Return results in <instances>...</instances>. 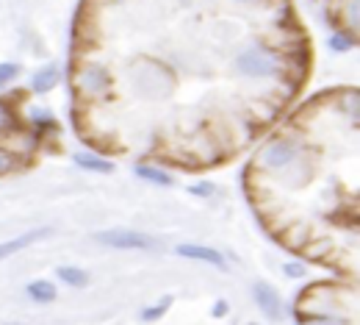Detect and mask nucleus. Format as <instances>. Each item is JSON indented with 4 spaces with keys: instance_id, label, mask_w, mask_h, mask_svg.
I'll return each instance as SVG.
<instances>
[{
    "instance_id": "obj_6",
    "label": "nucleus",
    "mask_w": 360,
    "mask_h": 325,
    "mask_svg": "<svg viewBox=\"0 0 360 325\" xmlns=\"http://www.w3.org/2000/svg\"><path fill=\"white\" fill-rule=\"evenodd\" d=\"M253 297H255L258 308H261L269 319H280V317H283L280 295H277V289H272L266 281H255V286H253Z\"/></svg>"
},
{
    "instance_id": "obj_10",
    "label": "nucleus",
    "mask_w": 360,
    "mask_h": 325,
    "mask_svg": "<svg viewBox=\"0 0 360 325\" xmlns=\"http://www.w3.org/2000/svg\"><path fill=\"white\" fill-rule=\"evenodd\" d=\"M75 164L83 167V170H89V173H103V175L114 173V161H108L105 156H97V153H78Z\"/></svg>"
},
{
    "instance_id": "obj_5",
    "label": "nucleus",
    "mask_w": 360,
    "mask_h": 325,
    "mask_svg": "<svg viewBox=\"0 0 360 325\" xmlns=\"http://www.w3.org/2000/svg\"><path fill=\"white\" fill-rule=\"evenodd\" d=\"M78 86L86 97H103L108 89H111V78L105 72V67L100 64H86L78 75Z\"/></svg>"
},
{
    "instance_id": "obj_15",
    "label": "nucleus",
    "mask_w": 360,
    "mask_h": 325,
    "mask_svg": "<svg viewBox=\"0 0 360 325\" xmlns=\"http://www.w3.org/2000/svg\"><path fill=\"white\" fill-rule=\"evenodd\" d=\"M172 306V297H164L161 303H156V306H150V308H145L142 311V319L145 322H156V319H161L164 314H167V308Z\"/></svg>"
},
{
    "instance_id": "obj_18",
    "label": "nucleus",
    "mask_w": 360,
    "mask_h": 325,
    "mask_svg": "<svg viewBox=\"0 0 360 325\" xmlns=\"http://www.w3.org/2000/svg\"><path fill=\"white\" fill-rule=\"evenodd\" d=\"M286 275H288V278H305V264L288 262V264H286Z\"/></svg>"
},
{
    "instance_id": "obj_20",
    "label": "nucleus",
    "mask_w": 360,
    "mask_h": 325,
    "mask_svg": "<svg viewBox=\"0 0 360 325\" xmlns=\"http://www.w3.org/2000/svg\"><path fill=\"white\" fill-rule=\"evenodd\" d=\"M211 314H213V317H224V314H227V303H224V300H216Z\"/></svg>"
},
{
    "instance_id": "obj_11",
    "label": "nucleus",
    "mask_w": 360,
    "mask_h": 325,
    "mask_svg": "<svg viewBox=\"0 0 360 325\" xmlns=\"http://www.w3.org/2000/svg\"><path fill=\"white\" fill-rule=\"evenodd\" d=\"M56 275H59L67 286H72V289H83V286L89 284V273L81 270V267H59Z\"/></svg>"
},
{
    "instance_id": "obj_12",
    "label": "nucleus",
    "mask_w": 360,
    "mask_h": 325,
    "mask_svg": "<svg viewBox=\"0 0 360 325\" xmlns=\"http://www.w3.org/2000/svg\"><path fill=\"white\" fill-rule=\"evenodd\" d=\"M56 295H59L56 284H50V281H34V284H28V297L36 300V303H53Z\"/></svg>"
},
{
    "instance_id": "obj_8",
    "label": "nucleus",
    "mask_w": 360,
    "mask_h": 325,
    "mask_svg": "<svg viewBox=\"0 0 360 325\" xmlns=\"http://www.w3.org/2000/svg\"><path fill=\"white\" fill-rule=\"evenodd\" d=\"M47 234H50L47 228H39V231L23 234V237H17V239H12V242H3V245H0V262L9 259V256H14V253H20L23 248H28L31 242H36V239H42V237H47Z\"/></svg>"
},
{
    "instance_id": "obj_4",
    "label": "nucleus",
    "mask_w": 360,
    "mask_h": 325,
    "mask_svg": "<svg viewBox=\"0 0 360 325\" xmlns=\"http://www.w3.org/2000/svg\"><path fill=\"white\" fill-rule=\"evenodd\" d=\"M97 242L116 248V250H123V248L131 250V248H150L153 239L147 234H139V231H131V228H111V231L97 234Z\"/></svg>"
},
{
    "instance_id": "obj_16",
    "label": "nucleus",
    "mask_w": 360,
    "mask_h": 325,
    "mask_svg": "<svg viewBox=\"0 0 360 325\" xmlns=\"http://www.w3.org/2000/svg\"><path fill=\"white\" fill-rule=\"evenodd\" d=\"M17 170V156L9 153L6 148H0V175H9Z\"/></svg>"
},
{
    "instance_id": "obj_1",
    "label": "nucleus",
    "mask_w": 360,
    "mask_h": 325,
    "mask_svg": "<svg viewBox=\"0 0 360 325\" xmlns=\"http://www.w3.org/2000/svg\"><path fill=\"white\" fill-rule=\"evenodd\" d=\"M305 156H302L299 145L294 139H288V137H280V139H272L269 145H264V150L258 153V167H264L269 173H277V175H286Z\"/></svg>"
},
{
    "instance_id": "obj_7",
    "label": "nucleus",
    "mask_w": 360,
    "mask_h": 325,
    "mask_svg": "<svg viewBox=\"0 0 360 325\" xmlns=\"http://www.w3.org/2000/svg\"><path fill=\"white\" fill-rule=\"evenodd\" d=\"M175 253H178V256H183V259H194V262L213 264L216 270H227L224 256H222L216 248H211V245H178V248H175Z\"/></svg>"
},
{
    "instance_id": "obj_19",
    "label": "nucleus",
    "mask_w": 360,
    "mask_h": 325,
    "mask_svg": "<svg viewBox=\"0 0 360 325\" xmlns=\"http://www.w3.org/2000/svg\"><path fill=\"white\" fill-rule=\"evenodd\" d=\"M330 45H332V50H349V48H352V39H346V37H332Z\"/></svg>"
},
{
    "instance_id": "obj_14",
    "label": "nucleus",
    "mask_w": 360,
    "mask_h": 325,
    "mask_svg": "<svg viewBox=\"0 0 360 325\" xmlns=\"http://www.w3.org/2000/svg\"><path fill=\"white\" fill-rule=\"evenodd\" d=\"M299 325H349L343 314H302Z\"/></svg>"
},
{
    "instance_id": "obj_2",
    "label": "nucleus",
    "mask_w": 360,
    "mask_h": 325,
    "mask_svg": "<svg viewBox=\"0 0 360 325\" xmlns=\"http://www.w3.org/2000/svg\"><path fill=\"white\" fill-rule=\"evenodd\" d=\"M302 314H341V295L332 292L330 286H310L305 297L299 300Z\"/></svg>"
},
{
    "instance_id": "obj_9",
    "label": "nucleus",
    "mask_w": 360,
    "mask_h": 325,
    "mask_svg": "<svg viewBox=\"0 0 360 325\" xmlns=\"http://www.w3.org/2000/svg\"><path fill=\"white\" fill-rule=\"evenodd\" d=\"M59 81H61V70H59V67H42V70L34 72V78H31V89L39 92V95H45V92L56 89Z\"/></svg>"
},
{
    "instance_id": "obj_13",
    "label": "nucleus",
    "mask_w": 360,
    "mask_h": 325,
    "mask_svg": "<svg viewBox=\"0 0 360 325\" xmlns=\"http://www.w3.org/2000/svg\"><path fill=\"white\" fill-rule=\"evenodd\" d=\"M136 175L150 181V184H156V186H172V175L158 170V167H150V164H136Z\"/></svg>"
},
{
    "instance_id": "obj_17",
    "label": "nucleus",
    "mask_w": 360,
    "mask_h": 325,
    "mask_svg": "<svg viewBox=\"0 0 360 325\" xmlns=\"http://www.w3.org/2000/svg\"><path fill=\"white\" fill-rule=\"evenodd\" d=\"M17 75H20V67H17V64H0V86L12 83Z\"/></svg>"
},
{
    "instance_id": "obj_3",
    "label": "nucleus",
    "mask_w": 360,
    "mask_h": 325,
    "mask_svg": "<svg viewBox=\"0 0 360 325\" xmlns=\"http://www.w3.org/2000/svg\"><path fill=\"white\" fill-rule=\"evenodd\" d=\"M238 70H242L244 75H255V78L275 75L280 70V59L266 48H253L238 59Z\"/></svg>"
},
{
    "instance_id": "obj_21",
    "label": "nucleus",
    "mask_w": 360,
    "mask_h": 325,
    "mask_svg": "<svg viewBox=\"0 0 360 325\" xmlns=\"http://www.w3.org/2000/svg\"><path fill=\"white\" fill-rule=\"evenodd\" d=\"M247 325H258V322H247Z\"/></svg>"
}]
</instances>
